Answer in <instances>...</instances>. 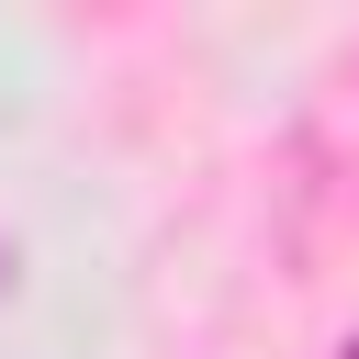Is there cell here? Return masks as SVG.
I'll return each instance as SVG.
<instances>
[{
  "instance_id": "6da1fadb",
  "label": "cell",
  "mask_w": 359,
  "mask_h": 359,
  "mask_svg": "<svg viewBox=\"0 0 359 359\" xmlns=\"http://www.w3.org/2000/svg\"><path fill=\"white\" fill-rule=\"evenodd\" d=\"M0 292H11V247H0Z\"/></svg>"
},
{
  "instance_id": "7a4b0ae2",
  "label": "cell",
  "mask_w": 359,
  "mask_h": 359,
  "mask_svg": "<svg viewBox=\"0 0 359 359\" xmlns=\"http://www.w3.org/2000/svg\"><path fill=\"white\" fill-rule=\"evenodd\" d=\"M348 359H359V348H348Z\"/></svg>"
}]
</instances>
